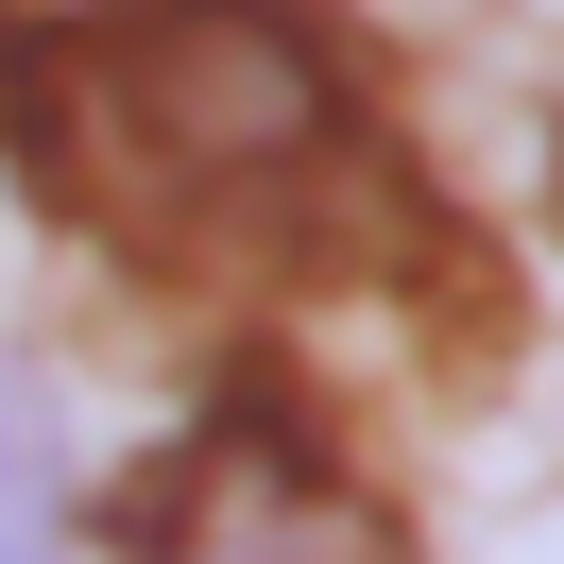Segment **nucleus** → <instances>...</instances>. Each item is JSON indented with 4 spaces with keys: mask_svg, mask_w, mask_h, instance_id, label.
Returning a JSON list of instances; mask_svg holds the SVG:
<instances>
[{
    "mask_svg": "<svg viewBox=\"0 0 564 564\" xmlns=\"http://www.w3.org/2000/svg\"><path fill=\"white\" fill-rule=\"evenodd\" d=\"M35 188L138 274L257 291L359 223V104L291 0H86L0 52Z\"/></svg>",
    "mask_w": 564,
    "mask_h": 564,
    "instance_id": "f257e3e1",
    "label": "nucleus"
},
{
    "mask_svg": "<svg viewBox=\"0 0 564 564\" xmlns=\"http://www.w3.org/2000/svg\"><path fill=\"white\" fill-rule=\"evenodd\" d=\"M120 564H411V547L291 411H223L120 496Z\"/></svg>",
    "mask_w": 564,
    "mask_h": 564,
    "instance_id": "f03ea898",
    "label": "nucleus"
},
{
    "mask_svg": "<svg viewBox=\"0 0 564 564\" xmlns=\"http://www.w3.org/2000/svg\"><path fill=\"white\" fill-rule=\"evenodd\" d=\"M0 564H69V462L35 377H0Z\"/></svg>",
    "mask_w": 564,
    "mask_h": 564,
    "instance_id": "7ed1b4c3",
    "label": "nucleus"
}]
</instances>
